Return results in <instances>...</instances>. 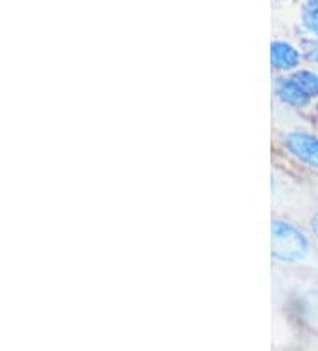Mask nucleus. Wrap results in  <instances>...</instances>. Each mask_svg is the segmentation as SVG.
<instances>
[{"instance_id": "1", "label": "nucleus", "mask_w": 318, "mask_h": 351, "mask_svg": "<svg viewBox=\"0 0 318 351\" xmlns=\"http://www.w3.org/2000/svg\"><path fill=\"white\" fill-rule=\"evenodd\" d=\"M271 257L278 265H301L311 254L310 236L287 217L274 215L271 223Z\"/></svg>"}, {"instance_id": "2", "label": "nucleus", "mask_w": 318, "mask_h": 351, "mask_svg": "<svg viewBox=\"0 0 318 351\" xmlns=\"http://www.w3.org/2000/svg\"><path fill=\"white\" fill-rule=\"evenodd\" d=\"M278 144L290 160L318 172V137L306 130H284L278 133Z\"/></svg>"}, {"instance_id": "3", "label": "nucleus", "mask_w": 318, "mask_h": 351, "mask_svg": "<svg viewBox=\"0 0 318 351\" xmlns=\"http://www.w3.org/2000/svg\"><path fill=\"white\" fill-rule=\"evenodd\" d=\"M272 89H274L276 99L284 105V107L293 108V110H304L311 107L313 98L304 90V87L297 82V78L292 73L287 75H274L272 82Z\"/></svg>"}, {"instance_id": "4", "label": "nucleus", "mask_w": 318, "mask_h": 351, "mask_svg": "<svg viewBox=\"0 0 318 351\" xmlns=\"http://www.w3.org/2000/svg\"><path fill=\"white\" fill-rule=\"evenodd\" d=\"M304 56H302V48L293 45L290 39L278 38L276 36L271 43V66L274 73L287 75L293 73L301 68Z\"/></svg>"}, {"instance_id": "5", "label": "nucleus", "mask_w": 318, "mask_h": 351, "mask_svg": "<svg viewBox=\"0 0 318 351\" xmlns=\"http://www.w3.org/2000/svg\"><path fill=\"white\" fill-rule=\"evenodd\" d=\"M297 18L306 38H318V0H297Z\"/></svg>"}, {"instance_id": "6", "label": "nucleus", "mask_w": 318, "mask_h": 351, "mask_svg": "<svg viewBox=\"0 0 318 351\" xmlns=\"http://www.w3.org/2000/svg\"><path fill=\"white\" fill-rule=\"evenodd\" d=\"M293 77L297 78V82L304 87V90L313 99H318V73H315L313 69L299 68L297 71H293Z\"/></svg>"}, {"instance_id": "7", "label": "nucleus", "mask_w": 318, "mask_h": 351, "mask_svg": "<svg viewBox=\"0 0 318 351\" xmlns=\"http://www.w3.org/2000/svg\"><path fill=\"white\" fill-rule=\"evenodd\" d=\"M301 48L306 62L318 64V38H302Z\"/></svg>"}, {"instance_id": "8", "label": "nucleus", "mask_w": 318, "mask_h": 351, "mask_svg": "<svg viewBox=\"0 0 318 351\" xmlns=\"http://www.w3.org/2000/svg\"><path fill=\"white\" fill-rule=\"evenodd\" d=\"M310 231H311V236H313L315 240L318 241V210H315L313 213H311Z\"/></svg>"}, {"instance_id": "9", "label": "nucleus", "mask_w": 318, "mask_h": 351, "mask_svg": "<svg viewBox=\"0 0 318 351\" xmlns=\"http://www.w3.org/2000/svg\"><path fill=\"white\" fill-rule=\"evenodd\" d=\"M315 112H317V116H318V99H317V103H315Z\"/></svg>"}, {"instance_id": "10", "label": "nucleus", "mask_w": 318, "mask_h": 351, "mask_svg": "<svg viewBox=\"0 0 318 351\" xmlns=\"http://www.w3.org/2000/svg\"><path fill=\"white\" fill-rule=\"evenodd\" d=\"M272 2H276V4H278V2H284V0H272Z\"/></svg>"}]
</instances>
